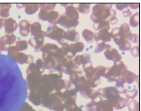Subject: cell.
Instances as JSON below:
<instances>
[{
    "mask_svg": "<svg viewBox=\"0 0 141 111\" xmlns=\"http://www.w3.org/2000/svg\"><path fill=\"white\" fill-rule=\"evenodd\" d=\"M27 89L16 61L0 52V111H18L26 98Z\"/></svg>",
    "mask_w": 141,
    "mask_h": 111,
    "instance_id": "1",
    "label": "cell"
},
{
    "mask_svg": "<svg viewBox=\"0 0 141 111\" xmlns=\"http://www.w3.org/2000/svg\"><path fill=\"white\" fill-rule=\"evenodd\" d=\"M111 4L102 3L96 4L93 8V13L91 19L95 23H99L104 22L109 17L115 16L116 11L111 9Z\"/></svg>",
    "mask_w": 141,
    "mask_h": 111,
    "instance_id": "2",
    "label": "cell"
},
{
    "mask_svg": "<svg viewBox=\"0 0 141 111\" xmlns=\"http://www.w3.org/2000/svg\"><path fill=\"white\" fill-rule=\"evenodd\" d=\"M111 37V34L108 32V30L105 28L95 34V40L96 42L99 41H101L103 42L110 41Z\"/></svg>",
    "mask_w": 141,
    "mask_h": 111,
    "instance_id": "3",
    "label": "cell"
},
{
    "mask_svg": "<svg viewBox=\"0 0 141 111\" xmlns=\"http://www.w3.org/2000/svg\"><path fill=\"white\" fill-rule=\"evenodd\" d=\"M105 54L108 59H111V60L115 61V62L121 58V56L118 53L116 49H108L105 52Z\"/></svg>",
    "mask_w": 141,
    "mask_h": 111,
    "instance_id": "4",
    "label": "cell"
},
{
    "mask_svg": "<svg viewBox=\"0 0 141 111\" xmlns=\"http://www.w3.org/2000/svg\"><path fill=\"white\" fill-rule=\"evenodd\" d=\"M5 27H6V31L7 32H12L11 27H12V28L14 30L17 29V24L16 22H15L14 20L12 19L11 18L8 19L5 23Z\"/></svg>",
    "mask_w": 141,
    "mask_h": 111,
    "instance_id": "5",
    "label": "cell"
},
{
    "mask_svg": "<svg viewBox=\"0 0 141 111\" xmlns=\"http://www.w3.org/2000/svg\"><path fill=\"white\" fill-rule=\"evenodd\" d=\"M20 34L23 36H26L28 35L29 32V28H25L27 27H29V24L26 20H23L20 23Z\"/></svg>",
    "mask_w": 141,
    "mask_h": 111,
    "instance_id": "6",
    "label": "cell"
},
{
    "mask_svg": "<svg viewBox=\"0 0 141 111\" xmlns=\"http://www.w3.org/2000/svg\"><path fill=\"white\" fill-rule=\"evenodd\" d=\"M93 27L94 29L96 30H100L101 29H107L108 30L110 29L109 23L108 21H104L100 22L99 23H94L93 24Z\"/></svg>",
    "mask_w": 141,
    "mask_h": 111,
    "instance_id": "7",
    "label": "cell"
},
{
    "mask_svg": "<svg viewBox=\"0 0 141 111\" xmlns=\"http://www.w3.org/2000/svg\"><path fill=\"white\" fill-rule=\"evenodd\" d=\"M138 12L136 13L130 18V25L133 27H136L138 25Z\"/></svg>",
    "mask_w": 141,
    "mask_h": 111,
    "instance_id": "8",
    "label": "cell"
},
{
    "mask_svg": "<svg viewBox=\"0 0 141 111\" xmlns=\"http://www.w3.org/2000/svg\"><path fill=\"white\" fill-rule=\"evenodd\" d=\"M93 35L94 34L93 32L89 30H85L84 31H83V36L87 42H91L93 40Z\"/></svg>",
    "mask_w": 141,
    "mask_h": 111,
    "instance_id": "9",
    "label": "cell"
},
{
    "mask_svg": "<svg viewBox=\"0 0 141 111\" xmlns=\"http://www.w3.org/2000/svg\"><path fill=\"white\" fill-rule=\"evenodd\" d=\"M79 11L81 13H87L89 11V4H82L79 7Z\"/></svg>",
    "mask_w": 141,
    "mask_h": 111,
    "instance_id": "10",
    "label": "cell"
},
{
    "mask_svg": "<svg viewBox=\"0 0 141 111\" xmlns=\"http://www.w3.org/2000/svg\"><path fill=\"white\" fill-rule=\"evenodd\" d=\"M120 49L121 50H127V49H130L131 48V45L127 40H126L123 43H122L121 45L119 46Z\"/></svg>",
    "mask_w": 141,
    "mask_h": 111,
    "instance_id": "11",
    "label": "cell"
},
{
    "mask_svg": "<svg viewBox=\"0 0 141 111\" xmlns=\"http://www.w3.org/2000/svg\"><path fill=\"white\" fill-rule=\"evenodd\" d=\"M110 46L109 45H106L105 44L104 42H102L100 44H99V45L98 46V47L96 48V52H100V51H103V49H108V48H110Z\"/></svg>",
    "mask_w": 141,
    "mask_h": 111,
    "instance_id": "12",
    "label": "cell"
},
{
    "mask_svg": "<svg viewBox=\"0 0 141 111\" xmlns=\"http://www.w3.org/2000/svg\"><path fill=\"white\" fill-rule=\"evenodd\" d=\"M128 4L127 3H120L116 4V8L119 10H122L123 8H126L128 6Z\"/></svg>",
    "mask_w": 141,
    "mask_h": 111,
    "instance_id": "13",
    "label": "cell"
},
{
    "mask_svg": "<svg viewBox=\"0 0 141 111\" xmlns=\"http://www.w3.org/2000/svg\"><path fill=\"white\" fill-rule=\"evenodd\" d=\"M109 21L110 22L111 24H115L118 22V19L115 16H112L109 19Z\"/></svg>",
    "mask_w": 141,
    "mask_h": 111,
    "instance_id": "14",
    "label": "cell"
},
{
    "mask_svg": "<svg viewBox=\"0 0 141 111\" xmlns=\"http://www.w3.org/2000/svg\"><path fill=\"white\" fill-rule=\"evenodd\" d=\"M131 14V12L130 9H127V11H126L123 12V16L125 17L129 16Z\"/></svg>",
    "mask_w": 141,
    "mask_h": 111,
    "instance_id": "15",
    "label": "cell"
}]
</instances>
